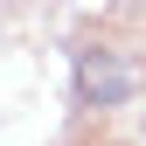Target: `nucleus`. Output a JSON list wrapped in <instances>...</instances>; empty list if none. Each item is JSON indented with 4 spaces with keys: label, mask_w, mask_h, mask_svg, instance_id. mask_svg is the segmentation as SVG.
<instances>
[{
    "label": "nucleus",
    "mask_w": 146,
    "mask_h": 146,
    "mask_svg": "<svg viewBox=\"0 0 146 146\" xmlns=\"http://www.w3.org/2000/svg\"><path fill=\"white\" fill-rule=\"evenodd\" d=\"M139 84H146V70L125 56V49H84L77 56V104H90V111L139 98Z\"/></svg>",
    "instance_id": "nucleus-1"
}]
</instances>
